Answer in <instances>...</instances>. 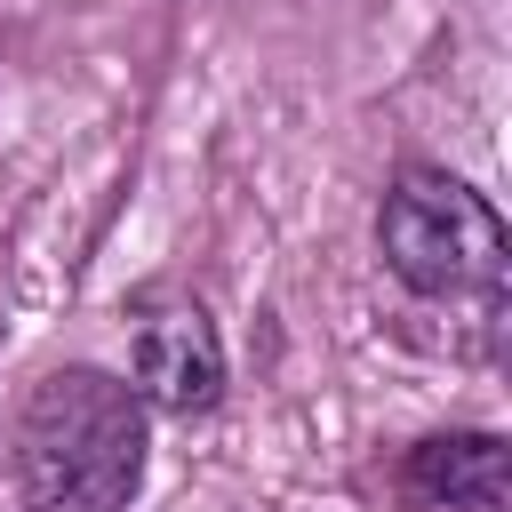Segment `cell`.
Returning a JSON list of instances; mask_svg holds the SVG:
<instances>
[{
  "label": "cell",
  "mask_w": 512,
  "mask_h": 512,
  "mask_svg": "<svg viewBox=\"0 0 512 512\" xmlns=\"http://www.w3.org/2000/svg\"><path fill=\"white\" fill-rule=\"evenodd\" d=\"M144 480V400L104 368H56L16 416L24 512H120Z\"/></svg>",
  "instance_id": "obj_1"
},
{
  "label": "cell",
  "mask_w": 512,
  "mask_h": 512,
  "mask_svg": "<svg viewBox=\"0 0 512 512\" xmlns=\"http://www.w3.org/2000/svg\"><path fill=\"white\" fill-rule=\"evenodd\" d=\"M408 496L424 504H448V512H512V456L496 432H440V440H416L408 464H400Z\"/></svg>",
  "instance_id": "obj_4"
},
{
  "label": "cell",
  "mask_w": 512,
  "mask_h": 512,
  "mask_svg": "<svg viewBox=\"0 0 512 512\" xmlns=\"http://www.w3.org/2000/svg\"><path fill=\"white\" fill-rule=\"evenodd\" d=\"M128 360H136V400L168 416H200L224 400V336L192 296H144L128 312Z\"/></svg>",
  "instance_id": "obj_3"
},
{
  "label": "cell",
  "mask_w": 512,
  "mask_h": 512,
  "mask_svg": "<svg viewBox=\"0 0 512 512\" xmlns=\"http://www.w3.org/2000/svg\"><path fill=\"white\" fill-rule=\"evenodd\" d=\"M376 248H384V264H392L400 288H416L432 304L504 312V264H512V248H504L496 208L472 184H456L440 168L392 176V192L376 208Z\"/></svg>",
  "instance_id": "obj_2"
}]
</instances>
